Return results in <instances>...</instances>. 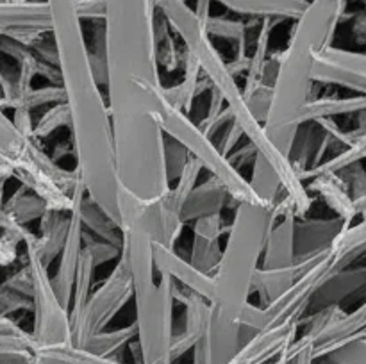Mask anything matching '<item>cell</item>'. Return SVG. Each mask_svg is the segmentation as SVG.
<instances>
[{
  "label": "cell",
  "mask_w": 366,
  "mask_h": 364,
  "mask_svg": "<svg viewBox=\"0 0 366 364\" xmlns=\"http://www.w3.org/2000/svg\"><path fill=\"white\" fill-rule=\"evenodd\" d=\"M52 20V36L59 54V70L66 103L70 107V138L74 141L75 170L88 195L120 225L113 121L107 96L92 66L84 21L79 18L75 0H45Z\"/></svg>",
  "instance_id": "6da1fadb"
},
{
  "label": "cell",
  "mask_w": 366,
  "mask_h": 364,
  "mask_svg": "<svg viewBox=\"0 0 366 364\" xmlns=\"http://www.w3.org/2000/svg\"><path fill=\"white\" fill-rule=\"evenodd\" d=\"M274 218L275 206L236 203L227 228V243L213 273L211 316L206 334L213 364H227L245 346L242 316L254 295V278L261 266Z\"/></svg>",
  "instance_id": "7a4b0ae2"
},
{
  "label": "cell",
  "mask_w": 366,
  "mask_h": 364,
  "mask_svg": "<svg viewBox=\"0 0 366 364\" xmlns=\"http://www.w3.org/2000/svg\"><path fill=\"white\" fill-rule=\"evenodd\" d=\"M347 4L349 0H310L306 11L293 21L285 50L279 52V70L264 131L288 157L302 125L304 107L313 98L315 64L322 50L332 45Z\"/></svg>",
  "instance_id": "3957f363"
},
{
  "label": "cell",
  "mask_w": 366,
  "mask_h": 364,
  "mask_svg": "<svg viewBox=\"0 0 366 364\" xmlns=\"http://www.w3.org/2000/svg\"><path fill=\"white\" fill-rule=\"evenodd\" d=\"M156 6L159 13L167 18L182 45L199 61L200 70L209 79L213 88L222 93L245 138L256 146L257 153H261L275 168L285 186L286 196L295 206L297 218H306L313 206V195L307 191L292 159L274 145L268 132L264 131V125L250 113L245 96H243V88H239L236 77L229 70L227 61L222 57V54L214 46L213 38L207 34L202 18L186 0H156Z\"/></svg>",
  "instance_id": "277c9868"
},
{
  "label": "cell",
  "mask_w": 366,
  "mask_h": 364,
  "mask_svg": "<svg viewBox=\"0 0 366 364\" xmlns=\"http://www.w3.org/2000/svg\"><path fill=\"white\" fill-rule=\"evenodd\" d=\"M161 127H163L164 134L177 139L188 150L189 156L199 161L202 170H206L209 173V177L218 178L227 188L229 195L232 196L234 203H264L256 195V191L250 186L249 178L243 177L242 171L229 161V157H225L218 150V146L197 125V121L192 120L189 114L175 109L174 106H170L167 102L163 114H161Z\"/></svg>",
  "instance_id": "5b68a950"
},
{
  "label": "cell",
  "mask_w": 366,
  "mask_h": 364,
  "mask_svg": "<svg viewBox=\"0 0 366 364\" xmlns=\"http://www.w3.org/2000/svg\"><path fill=\"white\" fill-rule=\"evenodd\" d=\"M32 234L29 231L24 241L25 263L31 268L34 293H32V314H34V327L32 339L36 350H56L61 346L71 345L70 310L63 305L59 296L56 295L50 278V268L43 264L32 245Z\"/></svg>",
  "instance_id": "8992f818"
},
{
  "label": "cell",
  "mask_w": 366,
  "mask_h": 364,
  "mask_svg": "<svg viewBox=\"0 0 366 364\" xmlns=\"http://www.w3.org/2000/svg\"><path fill=\"white\" fill-rule=\"evenodd\" d=\"M131 298H134V282L127 261L120 256L113 271L100 282L99 288L93 289L81 314L70 320L71 346L84 348L93 335L106 330Z\"/></svg>",
  "instance_id": "52a82bcc"
},
{
  "label": "cell",
  "mask_w": 366,
  "mask_h": 364,
  "mask_svg": "<svg viewBox=\"0 0 366 364\" xmlns=\"http://www.w3.org/2000/svg\"><path fill=\"white\" fill-rule=\"evenodd\" d=\"M200 171H202V166L199 161L189 157L181 177L167 189V193L161 198L147 202V227H149L154 243L175 248L186 225L182 221V209H184V203L192 189L199 184L197 181H199Z\"/></svg>",
  "instance_id": "ba28073f"
},
{
  "label": "cell",
  "mask_w": 366,
  "mask_h": 364,
  "mask_svg": "<svg viewBox=\"0 0 366 364\" xmlns=\"http://www.w3.org/2000/svg\"><path fill=\"white\" fill-rule=\"evenodd\" d=\"M313 82L366 93V54L327 46L322 50L315 64Z\"/></svg>",
  "instance_id": "9c48e42d"
},
{
  "label": "cell",
  "mask_w": 366,
  "mask_h": 364,
  "mask_svg": "<svg viewBox=\"0 0 366 364\" xmlns=\"http://www.w3.org/2000/svg\"><path fill=\"white\" fill-rule=\"evenodd\" d=\"M295 206L288 196H282L275 203V218L267 236L263 250V268H282L297 263L295 256Z\"/></svg>",
  "instance_id": "30bf717a"
},
{
  "label": "cell",
  "mask_w": 366,
  "mask_h": 364,
  "mask_svg": "<svg viewBox=\"0 0 366 364\" xmlns=\"http://www.w3.org/2000/svg\"><path fill=\"white\" fill-rule=\"evenodd\" d=\"M175 300L184 305V328L174 334L172 341V364L181 359L184 353L192 352L193 346L207 334L211 316L209 300L197 293L179 288L175 291Z\"/></svg>",
  "instance_id": "8fae6325"
},
{
  "label": "cell",
  "mask_w": 366,
  "mask_h": 364,
  "mask_svg": "<svg viewBox=\"0 0 366 364\" xmlns=\"http://www.w3.org/2000/svg\"><path fill=\"white\" fill-rule=\"evenodd\" d=\"M299 321H285L259 332L227 364H279L281 353L299 335Z\"/></svg>",
  "instance_id": "7c38bea8"
},
{
  "label": "cell",
  "mask_w": 366,
  "mask_h": 364,
  "mask_svg": "<svg viewBox=\"0 0 366 364\" xmlns=\"http://www.w3.org/2000/svg\"><path fill=\"white\" fill-rule=\"evenodd\" d=\"M154 264L157 273L170 277L181 288L197 293L206 300L213 296V275L204 273L193 266L192 261L182 259L172 246L154 243Z\"/></svg>",
  "instance_id": "4fadbf2b"
},
{
  "label": "cell",
  "mask_w": 366,
  "mask_h": 364,
  "mask_svg": "<svg viewBox=\"0 0 366 364\" xmlns=\"http://www.w3.org/2000/svg\"><path fill=\"white\" fill-rule=\"evenodd\" d=\"M71 221H70V231H68L66 243L63 246V252L57 257V266L56 273L50 275L52 278V285L56 295L63 302V305L70 310L71 305V295H74V285L75 277H77L79 270V261H81L82 248H84V236L86 231L82 227L81 220L74 211H70Z\"/></svg>",
  "instance_id": "5bb4252c"
},
{
  "label": "cell",
  "mask_w": 366,
  "mask_h": 364,
  "mask_svg": "<svg viewBox=\"0 0 366 364\" xmlns=\"http://www.w3.org/2000/svg\"><path fill=\"white\" fill-rule=\"evenodd\" d=\"M349 227L340 216L332 218H297L295 256L297 261L307 259L322 250L331 248L340 234Z\"/></svg>",
  "instance_id": "9a60e30c"
},
{
  "label": "cell",
  "mask_w": 366,
  "mask_h": 364,
  "mask_svg": "<svg viewBox=\"0 0 366 364\" xmlns=\"http://www.w3.org/2000/svg\"><path fill=\"white\" fill-rule=\"evenodd\" d=\"M222 236H224V218L222 213L204 216L193 221V241L189 261L204 273L213 275L222 259Z\"/></svg>",
  "instance_id": "2e32d148"
},
{
  "label": "cell",
  "mask_w": 366,
  "mask_h": 364,
  "mask_svg": "<svg viewBox=\"0 0 366 364\" xmlns=\"http://www.w3.org/2000/svg\"><path fill=\"white\" fill-rule=\"evenodd\" d=\"M366 289V264L363 266H349L336 271L322 284V288L311 298L306 314L317 313L329 305H342L349 302L354 295ZM304 314V316H306Z\"/></svg>",
  "instance_id": "e0dca14e"
},
{
  "label": "cell",
  "mask_w": 366,
  "mask_h": 364,
  "mask_svg": "<svg viewBox=\"0 0 366 364\" xmlns=\"http://www.w3.org/2000/svg\"><path fill=\"white\" fill-rule=\"evenodd\" d=\"M74 211L81 220L82 227H84L86 234L92 238L104 239V241L114 243L120 245L124 243V236H122V228L92 196L86 191L84 182H79L77 189L74 195Z\"/></svg>",
  "instance_id": "ac0fdd59"
},
{
  "label": "cell",
  "mask_w": 366,
  "mask_h": 364,
  "mask_svg": "<svg viewBox=\"0 0 366 364\" xmlns=\"http://www.w3.org/2000/svg\"><path fill=\"white\" fill-rule=\"evenodd\" d=\"M18 31H52L50 11L45 0L0 2V34H13Z\"/></svg>",
  "instance_id": "d6986e66"
},
{
  "label": "cell",
  "mask_w": 366,
  "mask_h": 364,
  "mask_svg": "<svg viewBox=\"0 0 366 364\" xmlns=\"http://www.w3.org/2000/svg\"><path fill=\"white\" fill-rule=\"evenodd\" d=\"M213 88L209 79L202 74L200 64L186 49L184 59H182V77L174 86H164V98L175 109L186 114H192L197 98L202 96Z\"/></svg>",
  "instance_id": "ffe728a7"
},
{
  "label": "cell",
  "mask_w": 366,
  "mask_h": 364,
  "mask_svg": "<svg viewBox=\"0 0 366 364\" xmlns=\"http://www.w3.org/2000/svg\"><path fill=\"white\" fill-rule=\"evenodd\" d=\"M70 213L56 209H49L39 220L38 232L32 234V245L45 266H52L54 261L63 252L68 231H70Z\"/></svg>",
  "instance_id": "44dd1931"
},
{
  "label": "cell",
  "mask_w": 366,
  "mask_h": 364,
  "mask_svg": "<svg viewBox=\"0 0 366 364\" xmlns=\"http://www.w3.org/2000/svg\"><path fill=\"white\" fill-rule=\"evenodd\" d=\"M231 13L254 20H299L300 14L310 6V0H214Z\"/></svg>",
  "instance_id": "7402d4cb"
},
{
  "label": "cell",
  "mask_w": 366,
  "mask_h": 364,
  "mask_svg": "<svg viewBox=\"0 0 366 364\" xmlns=\"http://www.w3.org/2000/svg\"><path fill=\"white\" fill-rule=\"evenodd\" d=\"M304 184L311 195H318L324 200V203L335 213V216H340L349 225L357 220L352 196L338 173L315 175V177L307 178Z\"/></svg>",
  "instance_id": "603a6c76"
},
{
  "label": "cell",
  "mask_w": 366,
  "mask_h": 364,
  "mask_svg": "<svg viewBox=\"0 0 366 364\" xmlns=\"http://www.w3.org/2000/svg\"><path fill=\"white\" fill-rule=\"evenodd\" d=\"M229 200H232V196L229 195L227 188L218 178L209 177L207 181L197 184L188 195L182 209V221L193 223L204 216L222 213Z\"/></svg>",
  "instance_id": "cb8c5ba5"
},
{
  "label": "cell",
  "mask_w": 366,
  "mask_h": 364,
  "mask_svg": "<svg viewBox=\"0 0 366 364\" xmlns=\"http://www.w3.org/2000/svg\"><path fill=\"white\" fill-rule=\"evenodd\" d=\"M313 257V256H311ZM311 257L302 261H297L292 266H282V268H263L259 266L257 270L256 278H254V295L259 298V305H268L279 296L285 295L293 282L300 277L304 270H306L307 263Z\"/></svg>",
  "instance_id": "d4e9b609"
},
{
  "label": "cell",
  "mask_w": 366,
  "mask_h": 364,
  "mask_svg": "<svg viewBox=\"0 0 366 364\" xmlns=\"http://www.w3.org/2000/svg\"><path fill=\"white\" fill-rule=\"evenodd\" d=\"M361 113H366V93H356L352 96H318L306 103L300 123Z\"/></svg>",
  "instance_id": "484cf974"
},
{
  "label": "cell",
  "mask_w": 366,
  "mask_h": 364,
  "mask_svg": "<svg viewBox=\"0 0 366 364\" xmlns=\"http://www.w3.org/2000/svg\"><path fill=\"white\" fill-rule=\"evenodd\" d=\"M347 136H349V146H347L345 150L336 153L335 157H329V159L325 161V163H322L320 166L300 173V178L306 182L307 178L315 177V175L338 173V171L350 166V164L363 163V161H366V131H354L352 128V131H347Z\"/></svg>",
  "instance_id": "4316f807"
},
{
  "label": "cell",
  "mask_w": 366,
  "mask_h": 364,
  "mask_svg": "<svg viewBox=\"0 0 366 364\" xmlns=\"http://www.w3.org/2000/svg\"><path fill=\"white\" fill-rule=\"evenodd\" d=\"M336 270L349 268L366 253V218L349 225L331 245Z\"/></svg>",
  "instance_id": "83f0119b"
},
{
  "label": "cell",
  "mask_w": 366,
  "mask_h": 364,
  "mask_svg": "<svg viewBox=\"0 0 366 364\" xmlns=\"http://www.w3.org/2000/svg\"><path fill=\"white\" fill-rule=\"evenodd\" d=\"M4 211L18 225L27 227L32 221L41 220L43 214L49 211V206H46L41 196H38L34 191H31V189L20 184L16 191L9 198H6Z\"/></svg>",
  "instance_id": "f1b7e54d"
},
{
  "label": "cell",
  "mask_w": 366,
  "mask_h": 364,
  "mask_svg": "<svg viewBox=\"0 0 366 364\" xmlns=\"http://www.w3.org/2000/svg\"><path fill=\"white\" fill-rule=\"evenodd\" d=\"M249 182L254 191H256V195L268 206H275L286 195L279 173L261 153H257L256 161L250 168Z\"/></svg>",
  "instance_id": "f546056e"
},
{
  "label": "cell",
  "mask_w": 366,
  "mask_h": 364,
  "mask_svg": "<svg viewBox=\"0 0 366 364\" xmlns=\"http://www.w3.org/2000/svg\"><path fill=\"white\" fill-rule=\"evenodd\" d=\"M34 353L31 332H0V364H32Z\"/></svg>",
  "instance_id": "4dcf8cb0"
},
{
  "label": "cell",
  "mask_w": 366,
  "mask_h": 364,
  "mask_svg": "<svg viewBox=\"0 0 366 364\" xmlns=\"http://www.w3.org/2000/svg\"><path fill=\"white\" fill-rule=\"evenodd\" d=\"M136 335H138L136 323L117 328V330H102L99 332V334L93 335V338L86 343L84 350L97 353V355L113 357L114 352H118V350L124 348L127 343L136 339Z\"/></svg>",
  "instance_id": "1f68e13d"
},
{
  "label": "cell",
  "mask_w": 366,
  "mask_h": 364,
  "mask_svg": "<svg viewBox=\"0 0 366 364\" xmlns=\"http://www.w3.org/2000/svg\"><path fill=\"white\" fill-rule=\"evenodd\" d=\"M71 125V114L70 107L66 102L56 103V106H50L41 116L38 118V121H34V136L36 141H43V139L50 138L54 132H57L63 127H70Z\"/></svg>",
  "instance_id": "d6a6232c"
},
{
  "label": "cell",
  "mask_w": 366,
  "mask_h": 364,
  "mask_svg": "<svg viewBox=\"0 0 366 364\" xmlns=\"http://www.w3.org/2000/svg\"><path fill=\"white\" fill-rule=\"evenodd\" d=\"M189 157L192 156L188 153V150H186L177 139L170 138V136L164 138V168H167V177L170 186L181 177L182 170H184L186 164H188Z\"/></svg>",
  "instance_id": "836d02e7"
},
{
  "label": "cell",
  "mask_w": 366,
  "mask_h": 364,
  "mask_svg": "<svg viewBox=\"0 0 366 364\" xmlns=\"http://www.w3.org/2000/svg\"><path fill=\"white\" fill-rule=\"evenodd\" d=\"M61 102H66V93H64L63 86L49 84L43 86V88H32L27 98H25L24 107H20V109L34 111L39 109V107H50Z\"/></svg>",
  "instance_id": "e575fe53"
},
{
  "label": "cell",
  "mask_w": 366,
  "mask_h": 364,
  "mask_svg": "<svg viewBox=\"0 0 366 364\" xmlns=\"http://www.w3.org/2000/svg\"><path fill=\"white\" fill-rule=\"evenodd\" d=\"M322 357H329L338 364H366V338L350 339Z\"/></svg>",
  "instance_id": "d590c367"
},
{
  "label": "cell",
  "mask_w": 366,
  "mask_h": 364,
  "mask_svg": "<svg viewBox=\"0 0 366 364\" xmlns=\"http://www.w3.org/2000/svg\"><path fill=\"white\" fill-rule=\"evenodd\" d=\"M84 248L92 253L93 261H95L97 268L100 264L111 263V261H118L122 256V246L114 245V243L104 241V239L92 238V236H84Z\"/></svg>",
  "instance_id": "8d00e7d4"
},
{
  "label": "cell",
  "mask_w": 366,
  "mask_h": 364,
  "mask_svg": "<svg viewBox=\"0 0 366 364\" xmlns=\"http://www.w3.org/2000/svg\"><path fill=\"white\" fill-rule=\"evenodd\" d=\"M18 310H32V298L0 284V316L9 318Z\"/></svg>",
  "instance_id": "74e56055"
},
{
  "label": "cell",
  "mask_w": 366,
  "mask_h": 364,
  "mask_svg": "<svg viewBox=\"0 0 366 364\" xmlns=\"http://www.w3.org/2000/svg\"><path fill=\"white\" fill-rule=\"evenodd\" d=\"M338 175L342 177V181L345 182L352 200H357L366 195V170L361 166V163L350 164V166L343 168L342 171H338Z\"/></svg>",
  "instance_id": "f35d334b"
},
{
  "label": "cell",
  "mask_w": 366,
  "mask_h": 364,
  "mask_svg": "<svg viewBox=\"0 0 366 364\" xmlns=\"http://www.w3.org/2000/svg\"><path fill=\"white\" fill-rule=\"evenodd\" d=\"M56 352H59L61 355L66 360H70L71 364H125L120 363V360L113 359V357H102L97 355V353L88 352L84 348H77V346H61V348H56Z\"/></svg>",
  "instance_id": "ab89813d"
},
{
  "label": "cell",
  "mask_w": 366,
  "mask_h": 364,
  "mask_svg": "<svg viewBox=\"0 0 366 364\" xmlns=\"http://www.w3.org/2000/svg\"><path fill=\"white\" fill-rule=\"evenodd\" d=\"M2 284H6L7 288L14 289V291L21 293V295L29 296V298H32V293H34V282H32L31 268L27 266V263H25L20 270L14 271L13 275H9Z\"/></svg>",
  "instance_id": "60d3db41"
},
{
  "label": "cell",
  "mask_w": 366,
  "mask_h": 364,
  "mask_svg": "<svg viewBox=\"0 0 366 364\" xmlns=\"http://www.w3.org/2000/svg\"><path fill=\"white\" fill-rule=\"evenodd\" d=\"M75 7L82 21L106 20V0H75Z\"/></svg>",
  "instance_id": "b9f144b4"
},
{
  "label": "cell",
  "mask_w": 366,
  "mask_h": 364,
  "mask_svg": "<svg viewBox=\"0 0 366 364\" xmlns=\"http://www.w3.org/2000/svg\"><path fill=\"white\" fill-rule=\"evenodd\" d=\"M256 156L257 148L249 141L245 146H242V150H234V152L229 156V161L239 170V168H243L245 164H250V166H252V163L256 161Z\"/></svg>",
  "instance_id": "7bdbcfd3"
},
{
  "label": "cell",
  "mask_w": 366,
  "mask_h": 364,
  "mask_svg": "<svg viewBox=\"0 0 366 364\" xmlns=\"http://www.w3.org/2000/svg\"><path fill=\"white\" fill-rule=\"evenodd\" d=\"M32 364H71L56 350H36Z\"/></svg>",
  "instance_id": "ee69618b"
},
{
  "label": "cell",
  "mask_w": 366,
  "mask_h": 364,
  "mask_svg": "<svg viewBox=\"0 0 366 364\" xmlns=\"http://www.w3.org/2000/svg\"><path fill=\"white\" fill-rule=\"evenodd\" d=\"M352 32L354 36H356L357 41L366 45V11H361V13L354 14Z\"/></svg>",
  "instance_id": "f6af8a7d"
},
{
  "label": "cell",
  "mask_w": 366,
  "mask_h": 364,
  "mask_svg": "<svg viewBox=\"0 0 366 364\" xmlns=\"http://www.w3.org/2000/svg\"><path fill=\"white\" fill-rule=\"evenodd\" d=\"M20 330H24V328H21L16 321L11 320V318L7 316H0V332H20Z\"/></svg>",
  "instance_id": "bcb514c9"
},
{
  "label": "cell",
  "mask_w": 366,
  "mask_h": 364,
  "mask_svg": "<svg viewBox=\"0 0 366 364\" xmlns=\"http://www.w3.org/2000/svg\"><path fill=\"white\" fill-rule=\"evenodd\" d=\"M354 206H356L357 220H365L366 218V195L361 196V198L354 200Z\"/></svg>",
  "instance_id": "7dc6e473"
},
{
  "label": "cell",
  "mask_w": 366,
  "mask_h": 364,
  "mask_svg": "<svg viewBox=\"0 0 366 364\" xmlns=\"http://www.w3.org/2000/svg\"><path fill=\"white\" fill-rule=\"evenodd\" d=\"M0 178H13V173H11L9 168L2 163H0Z\"/></svg>",
  "instance_id": "c3c4849f"
},
{
  "label": "cell",
  "mask_w": 366,
  "mask_h": 364,
  "mask_svg": "<svg viewBox=\"0 0 366 364\" xmlns=\"http://www.w3.org/2000/svg\"><path fill=\"white\" fill-rule=\"evenodd\" d=\"M315 364H338V363L329 359V357H317V359H315Z\"/></svg>",
  "instance_id": "681fc988"
},
{
  "label": "cell",
  "mask_w": 366,
  "mask_h": 364,
  "mask_svg": "<svg viewBox=\"0 0 366 364\" xmlns=\"http://www.w3.org/2000/svg\"><path fill=\"white\" fill-rule=\"evenodd\" d=\"M356 338H366V328H365V330H363V332H361V334H357V335H356ZM356 338H354V339H356Z\"/></svg>",
  "instance_id": "f907efd6"
},
{
  "label": "cell",
  "mask_w": 366,
  "mask_h": 364,
  "mask_svg": "<svg viewBox=\"0 0 366 364\" xmlns=\"http://www.w3.org/2000/svg\"><path fill=\"white\" fill-rule=\"evenodd\" d=\"M6 2H14V4H16V2H27V0H6Z\"/></svg>",
  "instance_id": "816d5d0a"
},
{
  "label": "cell",
  "mask_w": 366,
  "mask_h": 364,
  "mask_svg": "<svg viewBox=\"0 0 366 364\" xmlns=\"http://www.w3.org/2000/svg\"><path fill=\"white\" fill-rule=\"evenodd\" d=\"M0 2H6V0H0Z\"/></svg>",
  "instance_id": "f5cc1de1"
},
{
  "label": "cell",
  "mask_w": 366,
  "mask_h": 364,
  "mask_svg": "<svg viewBox=\"0 0 366 364\" xmlns=\"http://www.w3.org/2000/svg\"><path fill=\"white\" fill-rule=\"evenodd\" d=\"M365 300H366V298H365Z\"/></svg>",
  "instance_id": "db71d44e"
}]
</instances>
